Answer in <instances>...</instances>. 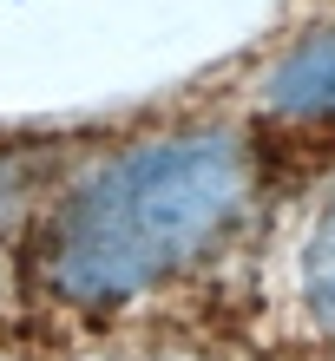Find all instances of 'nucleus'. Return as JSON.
<instances>
[{
  "mask_svg": "<svg viewBox=\"0 0 335 361\" xmlns=\"http://www.w3.org/2000/svg\"><path fill=\"white\" fill-rule=\"evenodd\" d=\"M257 152L230 125L132 138L39 204L27 230V283L73 315H118L184 276L243 224Z\"/></svg>",
  "mask_w": 335,
  "mask_h": 361,
  "instance_id": "nucleus-1",
  "label": "nucleus"
},
{
  "mask_svg": "<svg viewBox=\"0 0 335 361\" xmlns=\"http://www.w3.org/2000/svg\"><path fill=\"white\" fill-rule=\"evenodd\" d=\"M263 112L276 118H335V27H309L263 73Z\"/></svg>",
  "mask_w": 335,
  "mask_h": 361,
  "instance_id": "nucleus-2",
  "label": "nucleus"
},
{
  "mask_svg": "<svg viewBox=\"0 0 335 361\" xmlns=\"http://www.w3.org/2000/svg\"><path fill=\"white\" fill-rule=\"evenodd\" d=\"M296 295L309 309V322L322 335H335V190L322 197V210L309 217L303 230V250H296Z\"/></svg>",
  "mask_w": 335,
  "mask_h": 361,
  "instance_id": "nucleus-3",
  "label": "nucleus"
}]
</instances>
